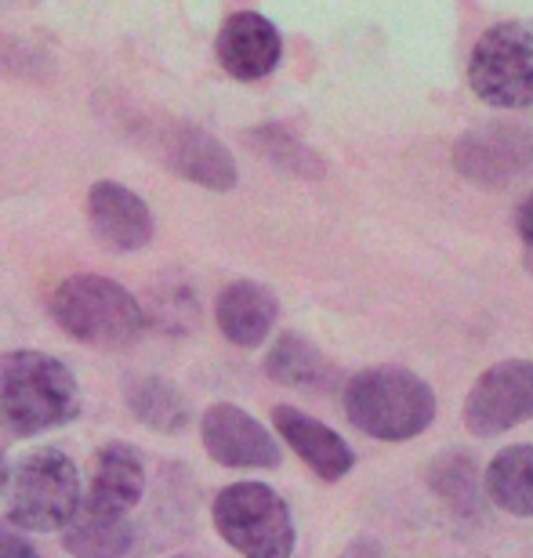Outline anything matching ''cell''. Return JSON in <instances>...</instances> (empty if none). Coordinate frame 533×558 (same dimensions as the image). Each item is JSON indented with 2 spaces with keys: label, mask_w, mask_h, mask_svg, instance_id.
<instances>
[{
  "label": "cell",
  "mask_w": 533,
  "mask_h": 558,
  "mask_svg": "<svg viewBox=\"0 0 533 558\" xmlns=\"http://www.w3.org/2000/svg\"><path fill=\"white\" fill-rule=\"evenodd\" d=\"M81 414V388L70 366L48 352L0 355V428L29 439Z\"/></svg>",
  "instance_id": "obj_1"
},
{
  "label": "cell",
  "mask_w": 533,
  "mask_h": 558,
  "mask_svg": "<svg viewBox=\"0 0 533 558\" xmlns=\"http://www.w3.org/2000/svg\"><path fill=\"white\" fill-rule=\"evenodd\" d=\"M81 472L59 446H37L0 468V505L15 530H65L81 511Z\"/></svg>",
  "instance_id": "obj_2"
},
{
  "label": "cell",
  "mask_w": 533,
  "mask_h": 558,
  "mask_svg": "<svg viewBox=\"0 0 533 558\" xmlns=\"http://www.w3.org/2000/svg\"><path fill=\"white\" fill-rule=\"evenodd\" d=\"M346 417L377 442H407L436 421V392L403 366H371L349 377Z\"/></svg>",
  "instance_id": "obj_3"
},
{
  "label": "cell",
  "mask_w": 533,
  "mask_h": 558,
  "mask_svg": "<svg viewBox=\"0 0 533 558\" xmlns=\"http://www.w3.org/2000/svg\"><path fill=\"white\" fill-rule=\"evenodd\" d=\"M51 319L92 349H128L146 333V312L117 279L81 272L54 287Z\"/></svg>",
  "instance_id": "obj_4"
},
{
  "label": "cell",
  "mask_w": 533,
  "mask_h": 558,
  "mask_svg": "<svg viewBox=\"0 0 533 558\" xmlns=\"http://www.w3.org/2000/svg\"><path fill=\"white\" fill-rule=\"evenodd\" d=\"M215 530L243 558H291L294 519L287 500L265 483H232L215 497Z\"/></svg>",
  "instance_id": "obj_5"
},
{
  "label": "cell",
  "mask_w": 533,
  "mask_h": 558,
  "mask_svg": "<svg viewBox=\"0 0 533 558\" xmlns=\"http://www.w3.org/2000/svg\"><path fill=\"white\" fill-rule=\"evenodd\" d=\"M469 87L494 109L533 106V26L494 22L469 54Z\"/></svg>",
  "instance_id": "obj_6"
},
{
  "label": "cell",
  "mask_w": 533,
  "mask_h": 558,
  "mask_svg": "<svg viewBox=\"0 0 533 558\" xmlns=\"http://www.w3.org/2000/svg\"><path fill=\"white\" fill-rule=\"evenodd\" d=\"M533 421V360H508L483 371L464 399V424L472 435H501Z\"/></svg>",
  "instance_id": "obj_7"
},
{
  "label": "cell",
  "mask_w": 533,
  "mask_h": 558,
  "mask_svg": "<svg viewBox=\"0 0 533 558\" xmlns=\"http://www.w3.org/2000/svg\"><path fill=\"white\" fill-rule=\"evenodd\" d=\"M199 439H204L210 461H218L221 468H280L283 461L272 432L232 403L207 407L204 421H199Z\"/></svg>",
  "instance_id": "obj_8"
},
{
  "label": "cell",
  "mask_w": 533,
  "mask_h": 558,
  "mask_svg": "<svg viewBox=\"0 0 533 558\" xmlns=\"http://www.w3.org/2000/svg\"><path fill=\"white\" fill-rule=\"evenodd\" d=\"M218 62L232 81H265L283 59L280 29L258 11H232L218 29Z\"/></svg>",
  "instance_id": "obj_9"
},
{
  "label": "cell",
  "mask_w": 533,
  "mask_h": 558,
  "mask_svg": "<svg viewBox=\"0 0 533 558\" xmlns=\"http://www.w3.org/2000/svg\"><path fill=\"white\" fill-rule=\"evenodd\" d=\"M461 174L483 185H505L533 167V135L523 128H483L472 131L453 149Z\"/></svg>",
  "instance_id": "obj_10"
},
{
  "label": "cell",
  "mask_w": 533,
  "mask_h": 558,
  "mask_svg": "<svg viewBox=\"0 0 533 558\" xmlns=\"http://www.w3.org/2000/svg\"><path fill=\"white\" fill-rule=\"evenodd\" d=\"M87 226L109 251H142L153 240V210L138 193L120 182H95L87 193Z\"/></svg>",
  "instance_id": "obj_11"
},
{
  "label": "cell",
  "mask_w": 533,
  "mask_h": 558,
  "mask_svg": "<svg viewBox=\"0 0 533 558\" xmlns=\"http://www.w3.org/2000/svg\"><path fill=\"white\" fill-rule=\"evenodd\" d=\"M146 494V464L131 442H106L95 453L92 486H87L84 511L109 519H128V511Z\"/></svg>",
  "instance_id": "obj_12"
},
{
  "label": "cell",
  "mask_w": 533,
  "mask_h": 558,
  "mask_svg": "<svg viewBox=\"0 0 533 558\" xmlns=\"http://www.w3.org/2000/svg\"><path fill=\"white\" fill-rule=\"evenodd\" d=\"M160 149L178 178H185V182H193V185H204L210 193H229V189H237L240 182L232 153L215 135H207L204 128L178 124L163 135Z\"/></svg>",
  "instance_id": "obj_13"
},
{
  "label": "cell",
  "mask_w": 533,
  "mask_h": 558,
  "mask_svg": "<svg viewBox=\"0 0 533 558\" xmlns=\"http://www.w3.org/2000/svg\"><path fill=\"white\" fill-rule=\"evenodd\" d=\"M272 424H276V432L283 435V442L291 446L324 483H338V478H346L352 472V464H355L352 446L341 439L335 428H327L324 421L302 414L298 407H276Z\"/></svg>",
  "instance_id": "obj_14"
},
{
  "label": "cell",
  "mask_w": 533,
  "mask_h": 558,
  "mask_svg": "<svg viewBox=\"0 0 533 558\" xmlns=\"http://www.w3.org/2000/svg\"><path fill=\"white\" fill-rule=\"evenodd\" d=\"M280 316L272 290L251 279H237L218 294L215 301V323L221 330V338L232 341L237 349H258L269 338Z\"/></svg>",
  "instance_id": "obj_15"
},
{
  "label": "cell",
  "mask_w": 533,
  "mask_h": 558,
  "mask_svg": "<svg viewBox=\"0 0 533 558\" xmlns=\"http://www.w3.org/2000/svg\"><path fill=\"white\" fill-rule=\"evenodd\" d=\"M486 497L508 515H533V442L508 446L486 464Z\"/></svg>",
  "instance_id": "obj_16"
},
{
  "label": "cell",
  "mask_w": 533,
  "mask_h": 558,
  "mask_svg": "<svg viewBox=\"0 0 533 558\" xmlns=\"http://www.w3.org/2000/svg\"><path fill=\"white\" fill-rule=\"evenodd\" d=\"M265 374L276 385L302 388V392H319V388L330 385V363L302 333H280L272 341L269 355H265Z\"/></svg>",
  "instance_id": "obj_17"
},
{
  "label": "cell",
  "mask_w": 533,
  "mask_h": 558,
  "mask_svg": "<svg viewBox=\"0 0 533 558\" xmlns=\"http://www.w3.org/2000/svg\"><path fill=\"white\" fill-rule=\"evenodd\" d=\"M128 407L146 428L160 432V435H174L182 432L193 410H189V399L178 392L171 381H163L157 374H138L128 381Z\"/></svg>",
  "instance_id": "obj_18"
},
{
  "label": "cell",
  "mask_w": 533,
  "mask_h": 558,
  "mask_svg": "<svg viewBox=\"0 0 533 558\" xmlns=\"http://www.w3.org/2000/svg\"><path fill=\"white\" fill-rule=\"evenodd\" d=\"M62 544L73 558H128L135 551V526L128 519L76 511V519L62 530Z\"/></svg>",
  "instance_id": "obj_19"
},
{
  "label": "cell",
  "mask_w": 533,
  "mask_h": 558,
  "mask_svg": "<svg viewBox=\"0 0 533 558\" xmlns=\"http://www.w3.org/2000/svg\"><path fill=\"white\" fill-rule=\"evenodd\" d=\"M432 489L447 500L453 511H464V515H475L480 511V500H483V486L475 478V468L464 453H450V457H439L432 464Z\"/></svg>",
  "instance_id": "obj_20"
},
{
  "label": "cell",
  "mask_w": 533,
  "mask_h": 558,
  "mask_svg": "<svg viewBox=\"0 0 533 558\" xmlns=\"http://www.w3.org/2000/svg\"><path fill=\"white\" fill-rule=\"evenodd\" d=\"M254 149H258L265 160H269L272 167H280V171L287 174H298V178H319L324 174V163H319V156L308 149L305 142H298L287 128H258L251 135Z\"/></svg>",
  "instance_id": "obj_21"
},
{
  "label": "cell",
  "mask_w": 533,
  "mask_h": 558,
  "mask_svg": "<svg viewBox=\"0 0 533 558\" xmlns=\"http://www.w3.org/2000/svg\"><path fill=\"white\" fill-rule=\"evenodd\" d=\"M0 558H40V555L33 551V544L15 526L0 522Z\"/></svg>",
  "instance_id": "obj_22"
},
{
  "label": "cell",
  "mask_w": 533,
  "mask_h": 558,
  "mask_svg": "<svg viewBox=\"0 0 533 558\" xmlns=\"http://www.w3.org/2000/svg\"><path fill=\"white\" fill-rule=\"evenodd\" d=\"M516 232L523 236V243L526 247H533V193L519 204V210H516Z\"/></svg>",
  "instance_id": "obj_23"
},
{
  "label": "cell",
  "mask_w": 533,
  "mask_h": 558,
  "mask_svg": "<svg viewBox=\"0 0 533 558\" xmlns=\"http://www.w3.org/2000/svg\"><path fill=\"white\" fill-rule=\"evenodd\" d=\"M174 558H199V555H174Z\"/></svg>",
  "instance_id": "obj_24"
},
{
  "label": "cell",
  "mask_w": 533,
  "mask_h": 558,
  "mask_svg": "<svg viewBox=\"0 0 533 558\" xmlns=\"http://www.w3.org/2000/svg\"><path fill=\"white\" fill-rule=\"evenodd\" d=\"M0 468H4V464H0Z\"/></svg>",
  "instance_id": "obj_25"
}]
</instances>
